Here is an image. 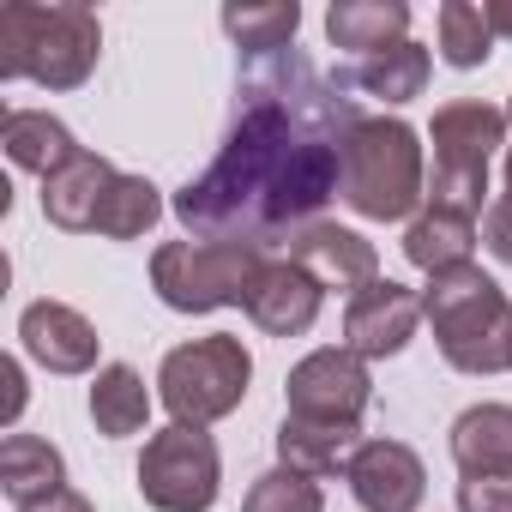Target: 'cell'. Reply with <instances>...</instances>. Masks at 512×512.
Masks as SVG:
<instances>
[{
  "label": "cell",
  "instance_id": "cell-1",
  "mask_svg": "<svg viewBox=\"0 0 512 512\" xmlns=\"http://www.w3.org/2000/svg\"><path fill=\"white\" fill-rule=\"evenodd\" d=\"M368 115L302 49L247 55L217 157L175 193V217L199 241L278 247L296 241L344 193V145Z\"/></svg>",
  "mask_w": 512,
  "mask_h": 512
},
{
  "label": "cell",
  "instance_id": "cell-2",
  "mask_svg": "<svg viewBox=\"0 0 512 512\" xmlns=\"http://www.w3.org/2000/svg\"><path fill=\"white\" fill-rule=\"evenodd\" d=\"M97 55H103V25L79 0H61V7L13 0V7H0V79H31L43 91H79Z\"/></svg>",
  "mask_w": 512,
  "mask_h": 512
},
{
  "label": "cell",
  "instance_id": "cell-3",
  "mask_svg": "<svg viewBox=\"0 0 512 512\" xmlns=\"http://www.w3.org/2000/svg\"><path fill=\"white\" fill-rule=\"evenodd\" d=\"M422 314L434 320V344L458 374H500L512 368V302L482 266L434 272L422 290Z\"/></svg>",
  "mask_w": 512,
  "mask_h": 512
},
{
  "label": "cell",
  "instance_id": "cell-4",
  "mask_svg": "<svg viewBox=\"0 0 512 512\" xmlns=\"http://www.w3.org/2000/svg\"><path fill=\"white\" fill-rule=\"evenodd\" d=\"M422 139L416 127L392 121V115H374L350 133L344 145V205L356 217H374V223H398L410 211H422Z\"/></svg>",
  "mask_w": 512,
  "mask_h": 512
},
{
  "label": "cell",
  "instance_id": "cell-5",
  "mask_svg": "<svg viewBox=\"0 0 512 512\" xmlns=\"http://www.w3.org/2000/svg\"><path fill=\"white\" fill-rule=\"evenodd\" d=\"M260 272H266V253L241 241H163L151 253V290L175 314L247 308V290Z\"/></svg>",
  "mask_w": 512,
  "mask_h": 512
},
{
  "label": "cell",
  "instance_id": "cell-6",
  "mask_svg": "<svg viewBox=\"0 0 512 512\" xmlns=\"http://www.w3.org/2000/svg\"><path fill=\"white\" fill-rule=\"evenodd\" d=\"M247 380H253V356H247V344H241V338H229V332L193 338V344L169 350V356H163V368H157L163 410L175 416V428L223 422V416L247 398Z\"/></svg>",
  "mask_w": 512,
  "mask_h": 512
},
{
  "label": "cell",
  "instance_id": "cell-7",
  "mask_svg": "<svg viewBox=\"0 0 512 512\" xmlns=\"http://www.w3.org/2000/svg\"><path fill=\"white\" fill-rule=\"evenodd\" d=\"M428 139H434V187H428V205H452V211L482 217L488 157L506 145V109H494V103H446V109H434Z\"/></svg>",
  "mask_w": 512,
  "mask_h": 512
},
{
  "label": "cell",
  "instance_id": "cell-8",
  "mask_svg": "<svg viewBox=\"0 0 512 512\" xmlns=\"http://www.w3.org/2000/svg\"><path fill=\"white\" fill-rule=\"evenodd\" d=\"M217 482H223V464H217V446H211L205 428H163V434L145 440V458H139L145 506H157V512H211Z\"/></svg>",
  "mask_w": 512,
  "mask_h": 512
},
{
  "label": "cell",
  "instance_id": "cell-9",
  "mask_svg": "<svg viewBox=\"0 0 512 512\" xmlns=\"http://www.w3.org/2000/svg\"><path fill=\"white\" fill-rule=\"evenodd\" d=\"M284 416H302V422H344V428H362V410L374 404V380H368V362L356 350H314L290 368L284 380Z\"/></svg>",
  "mask_w": 512,
  "mask_h": 512
},
{
  "label": "cell",
  "instance_id": "cell-10",
  "mask_svg": "<svg viewBox=\"0 0 512 512\" xmlns=\"http://www.w3.org/2000/svg\"><path fill=\"white\" fill-rule=\"evenodd\" d=\"M416 320H422V296L404 290V284H392V278H374L344 308V350H356L362 362L398 356L416 338Z\"/></svg>",
  "mask_w": 512,
  "mask_h": 512
},
{
  "label": "cell",
  "instance_id": "cell-11",
  "mask_svg": "<svg viewBox=\"0 0 512 512\" xmlns=\"http://www.w3.org/2000/svg\"><path fill=\"white\" fill-rule=\"evenodd\" d=\"M350 494L362 500V512H416L428 494V470L404 440H362V452L350 458Z\"/></svg>",
  "mask_w": 512,
  "mask_h": 512
},
{
  "label": "cell",
  "instance_id": "cell-12",
  "mask_svg": "<svg viewBox=\"0 0 512 512\" xmlns=\"http://www.w3.org/2000/svg\"><path fill=\"white\" fill-rule=\"evenodd\" d=\"M290 260L308 272V278H320V290H344V296H356V290H368L374 278H380V260H374V241H362L356 229H344V223H308L296 241H290Z\"/></svg>",
  "mask_w": 512,
  "mask_h": 512
},
{
  "label": "cell",
  "instance_id": "cell-13",
  "mask_svg": "<svg viewBox=\"0 0 512 512\" xmlns=\"http://www.w3.org/2000/svg\"><path fill=\"white\" fill-rule=\"evenodd\" d=\"M320 302H326L320 278H308L296 260H266V272L247 290V320L272 338H302L320 320Z\"/></svg>",
  "mask_w": 512,
  "mask_h": 512
},
{
  "label": "cell",
  "instance_id": "cell-14",
  "mask_svg": "<svg viewBox=\"0 0 512 512\" xmlns=\"http://www.w3.org/2000/svg\"><path fill=\"white\" fill-rule=\"evenodd\" d=\"M19 338H25L31 362H43L49 374H85V368H97V344H103L97 326L79 308H67V302H31L19 314Z\"/></svg>",
  "mask_w": 512,
  "mask_h": 512
},
{
  "label": "cell",
  "instance_id": "cell-15",
  "mask_svg": "<svg viewBox=\"0 0 512 512\" xmlns=\"http://www.w3.org/2000/svg\"><path fill=\"white\" fill-rule=\"evenodd\" d=\"M115 175H121V169H115L109 157L79 151L67 169H55V175L43 181V217H49L55 229H73V235L97 229V211H103V199H109Z\"/></svg>",
  "mask_w": 512,
  "mask_h": 512
},
{
  "label": "cell",
  "instance_id": "cell-16",
  "mask_svg": "<svg viewBox=\"0 0 512 512\" xmlns=\"http://www.w3.org/2000/svg\"><path fill=\"white\" fill-rule=\"evenodd\" d=\"M470 247H476V217L452 211V205H422L404 229V260L428 278L452 272V266H470Z\"/></svg>",
  "mask_w": 512,
  "mask_h": 512
},
{
  "label": "cell",
  "instance_id": "cell-17",
  "mask_svg": "<svg viewBox=\"0 0 512 512\" xmlns=\"http://www.w3.org/2000/svg\"><path fill=\"white\" fill-rule=\"evenodd\" d=\"M404 31H410V7H404V0H338V7L326 13V37L338 49H350L356 61L410 43Z\"/></svg>",
  "mask_w": 512,
  "mask_h": 512
},
{
  "label": "cell",
  "instance_id": "cell-18",
  "mask_svg": "<svg viewBox=\"0 0 512 512\" xmlns=\"http://www.w3.org/2000/svg\"><path fill=\"white\" fill-rule=\"evenodd\" d=\"M362 452V428H344V422H302V416H284L278 422V458L302 476H338L350 470V458Z\"/></svg>",
  "mask_w": 512,
  "mask_h": 512
},
{
  "label": "cell",
  "instance_id": "cell-19",
  "mask_svg": "<svg viewBox=\"0 0 512 512\" xmlns=\"http://www.w3.org/2000/svg\"><path fill=\"white\" fill-rule=\"evenodd\" d=\"M344 91H362V97H380V103H410L428 91V49L422 43H398L386 55H368V61H350L332 73Z\"/></svg>",
  "mask_w": 512,
  "mask_h": 512
},
{
  "label": "cell",
  "instance_id": "cell-20",
  "mask_svg": "<svg viewBox=\"0 0 512 512\" xmlns=\"http://www.w3.org/2000/svg\"><path fill=\"white\" fill-rule=\"evenodd\" d=\"M452 458L464 476H506L512 470V404H470L452 422Z\"/></svg>",
  "mask_w": 512,
  "mask_h": 512
},
{
  "label": "cell",
  "instance_id": "cell-21",
  "mask_svg": "<svg viewBox=\"0 0 512 512\" xmlns=\"http://www.w3.org/2000/svg\"><path fill=\"white\" fill-rule=\"evenodd\" d=\"M0 145H7V157H13L19 169H31V175H43V181L79 157L73 133H67L55 115H43V109H7V115H0Z\"/></svg>",
  "mask_w": 512,
  "mask_h": 512
},
{
  "label": "cell",
  "instance_id": "cell-22",
  "mask_svg": "<svg viewBox=\"0 0 512 512\" xmlns=\"http://www.w3.org/2000/svg\"><path fill=\"white\" fill-rule=\"evenodd\" d=\"M0 488H7V500H19V506H37V500L67 488V464H61V452L49 440L7 434V446H0Z\"/></svg>",
  "mask_w": 512,
  "mask_h": 512
},
{
  "label": "cell",
  "instance_id": "cell-23",
  "mask_svg": "<svg viewBox=\"0 0 512 512\" xmlns=\"http://www.w3.org/2000/svg\"><path fill=\"white\" fill-rule=\"evenodd\" d=\"M145 416H151V392H145V380H139L127 362H109V368L97 374V386H91V422H97V434L127 440V434L145 428Z\"/></svg>",
  "mask_w": 512,
  "mask_h": 512
},
{
  "label": "cell",
  "instance_id": "cell-24",
  "mask_svg": "<svg viewBox=\"0 0 512 512\" xmlns=\"http://www.w3.org/2000/svg\"><path fill=\"white\" fill-rule=\"evenodd\" d=\"M223 31L241 43V55H284L302 31L296 0H266V7H223Z\"/></svg>",
  "mask_w": 512,
  "mask_h": 512
},
{
  "label": "cell",
  "instance_id": "cell-25",
  "mask_svg": "<svg viewBox=\"0 0 512 512\" xmlns=\"http://www.w3.org/2000/svg\"><path fill=\"white\" fill-rule=\"evenodd\" d=\"M157 217H163L157 187H151L145 175H115V187H109V199H103V211H97V235L133 241V235H145Z\"/></svg>",
  "mask_w": 512,
  "mask_h": 512
},
{
  "label": "cell",
  "instance_id": "cell-26",
  "mask_svg": "<svg viewBox=\"0 0 512 512\" xmlns=\"http://www.w3.org/2000/svg\"><path fill=\"white\" fill-rule=\"evenodd\" d=\"M494 55V31H488V13L470 7V0H446L440 7V61L470 73Z\"/></svg>",
  "mask_w": 512,
  "mask_h": 512
},
{
  "label": "cell",
  "instance_id": "cell-27",
  "mask_svg": "<svg viewBox=\"0 0 512 512\" xmlns=\"http://www.w3.org/2000/svg\"><path fill=\"white\" fill-rule=\"evenodd\" d=\"M241 512H326V500H320V482H314V476L278 464V470H266V476H253Z\"/></svg>",
  "mask_w": 512,
  "mask_h": 512
},
{
  "label": "cell",
  "instance_id": "cell-28",
  "mask_svg": "<svg viewBox=\"0 0 512 512\" xmlns=\"http://www.w3.org/2000/svg\"><path fill=\"white\" fill-rule=\"evenodd\" d=\"M458 512H512V470L506 476H464Z\"/></svg>",
  "mask_w": 512,
  "mask_h": 512
},
{
  "label": "cell",
  "instance_id": "cell-29",
  "mask_svg": "<svg viewBox=\"0 0 512 512\" xmlns=\"http://www.w3.org/2000/svg\"><path fill=\"white\" fill-rule=\"evenodd\" d=\"M482 241H488V253L500 266H512V199H494L482 211Z\"/></svg>",
  "mask_w": 512,
  "mask_h": 512
},
{
  "label": "cell",
  "instance_id": "cell-30",
  "mask_svg": "<svg viewBox=\"0 0 512 512\" xmlns=\"http://www.w3.org/2000/svg\"><path fill=\"white\" fill-rule=\"evenodd\" d=\"M0 386H7V422H19V410H25V368L13 356L0 362Z\"/></svg>",
  "mask_w": 512,
  "mask_h": 512
},
{
  "label": "cell",
  "instance_id": "cell-31",
  "mask_svg": "<svg viewBox=\"0 0 512 512\" xmlns=\"http://www.w3.org/2000/svg\"><path fill=\"white\" fill-rule=\"evenodd\" d=\"M19 512H97L85 494H73V488H61V494H49V500H37V506H19Z\"/></svg>",
  "mask_w": 512,
  "mask_h": 512
},
{
  "label": "cell",
  "instance_id": "cell-32",
  "mask_svg": "<svg viewBox=\"0 0 512 512\" xmlns=\"http://www.w3.org/2000/svg\"><path fill=\"white\" fill-rule=\"evenodd\" d=\"M482 13H488V31L494 37H512V0H488Z\"/></svg>",
  "mask_w": 512,
  "mask_h": 512
},
{
  "label": "cell",
  "instance_id": "cell-33",
  "mask_svg": "<svg viewBox=\"0 0 512 512\" xmlns=\"http://www.w3.org/2000/svg\"><path fill=\"white\" fill-rule=\"evenodd\" d=\"M506 199H512V145H506Z\"/></svg>",
  "mask_w": 512,
  "mask_h": 512
},
{
  "label": "cell",
  "instance_id": "cell-34",
  "mask_svg": "<svg viewBox=\"0 0 512 512\" xmlns=\"http://www.w3.org/2000/svg\"><path fill=\"white\" fill-rule=\"evenodd\" d=\"M506 127H512V103H506Z\"/></svg>",
  "mask_w": 512,
  "mask_h": 512
}]
</instances>
